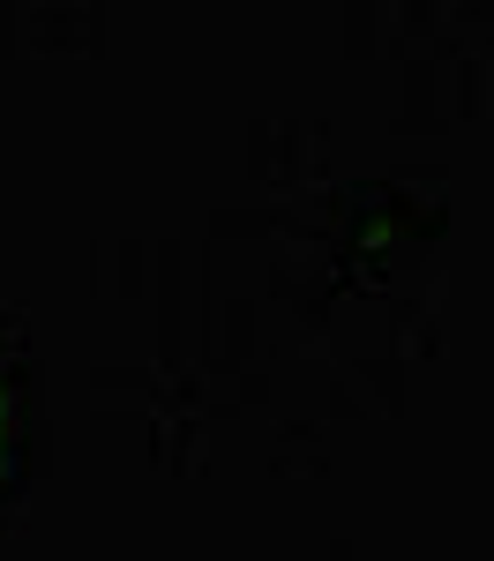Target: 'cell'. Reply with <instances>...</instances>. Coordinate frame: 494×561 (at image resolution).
Segmentation results:
<instances>
[{
	"instance_id": "obj_1",
	"label": "cell",
	"mask_w": 494,
	"mask_h": 561,
	"mask_svg": "<svg viewBox=\"0 0 494 561\" xmlns=\"http://www.w3.org/2000/svg\"><path fill=\"white\" fill-rule=\"evenodd\" d=\"M0 457H8V389H0Z\"/></svg>"
}]
</instances>
